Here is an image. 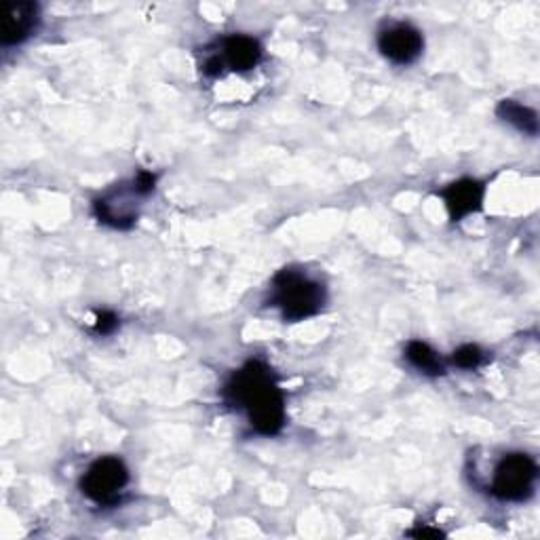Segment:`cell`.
I'll return each instance as SVG.
<instances>
[{
  "instance_id": "3",
  "label": "cell",
  "mask_w": 540,
  "mask_h": 540,
  "mask_svg": "<svg viewBox=\"0 0 540 540\" xmlns=\"http://www.w3.org/2000/svg\"><path fill=\"white\" fill-rule=\"evenodd\" d=\"M129 484V471L117 456H104L93 462L81 479L83 494L95 505H114Z\"/></svg>"
},
{
  "instance_id": "4",
  "label": "cell",
  "mask_w": 540,
  "mask_h": 540,
  "mask_svg": "<svg viewBox=\"0 0 540 540\" xmlns=\"http://www.w3.org/2000/svg\"><path fill=\"white\" fill-rule=\"evenodd\" d=\"M538 467L532 456L528 454H509L498 462L492 479V492L500 500H509V503H519L526 500L536 484Z\"/></svg>"
},
{
  "instance_id": "13",
  "label": "cell",
  "mask_w": 540,
  "mask_h": 540,
  "mask_svg": "<svg viewBox=\"0 0 540 540\" xmlns=\"http://www.w3.org/2000/svg\"><path fill=\"white\" fill-rule=\"evenodd\" d=\"M117 327H119V317L110 311H102V313H98V317H95L93 330L102 336H108L117 330Z\"/></svg>"
},
{
  "instance_id": "8",
  "label": "cell",
  "mask_w": 540,
  "mask_h": 540,
  "mask_svg": "<svg viewBox=\"0 0 540 540\" xmlns=\"http://www.w3.org/2000/svg\"><path fill=\"white\" fill-rule=\"evenodd\" d=\"M220 60L224 66L235 72H247L260 64L262 60V45L252 36L233 34L224 38Z\"/></svg>"
},
{
  "instance_id": "1",
  "label": "cell",
  "mask_w": 540,
  "mask_h": 540,
  "mask_svg": "<svg viewBox=\"0 0 540 540\" xmlns=\"http://www.w3.org/2000/svg\"><path fill=\"white\" fill-rule=\"evenodd\" d=\"M228 405L243 410L260 435H277L285 427V397L279 384L262 361H247L224 387Z\"/></svg>"
},
{
  "instance_id": "11",
  "label": "cell",
  "mask_w": 540,
  "mask_h": 540,
  "mask_svg": "<svg viewBox=\"0 0 540 540\" xmlns=\"http://www.w3.org/2000/svg\"><path fill=\"white\" fill-rule=\"evenodd\" d=\"M498 117L517 127L519 131H524L528 135L538 133V117L536 112L528 106L517 104L515 100H503L498 104Z\"/></svg>"
},
{
  "instance_id": "7",
  "label": "cell",
  "mask_w": 540,
  "mask_h": 540,
  "mask_svg": "<svg viewBox=\"0 0 540 540\" xmlns=\"http://www.w3.org/2000/svg\"><path fill=\"white\" fill-rule=\"evenodd\" d=\"M38 7L34 3H7L3 24H0V43L5 47L22 45L26 38L36 30Z\"/></svg>"
},
{
  "instance_id": "10",
  "label": "cell",
  "mask_w": 540,
  "mask_h": 540,
  "mask_svg": "<svg viewBox=\"0 0 540 540\" xmlns=\"http://www.w3.org/2000/svg\"><path fill=\"white\" fill-rule=\"evenodd\" d=\"M405 359H408L418 372L427 376L446 374V363H443L439 353L433 351L431 346L422 340H412L405 346Z\"/></svg>"
},
{
  "instance_id": "15",
  "label": "cell",
  "mask_w": 540,
  "mask_h": 540,
  "mask_svg": "<svg viewBox=\"0 0 540 540\" xmlns=\"http://www.w3.org/2000/svg\"><path fill=\"white\" fill-rule=\"evenodd\" d=\"M408 536H414V538H439V536H446L441 530H431V528H418V530H412L408 532Z\"/></svg>"
},
{
  "instance_id": "5",
  "label": "cell",
  "mask_w": 540,
  "mask_h": 540,
  "mask_svg": "<svg viewBox=\"0 0 540 540\" xmlns=\"http://www.w3.org/2000/svg\"><path fill=\"white\" fill-rule=\"evenodd\" d=\"M422 47L424 41L420 30L410 24H393L384 28L378 36V49L382 51V55L399 66L418 60Z\"/></svg>"
},
{
  "instance_id": "14",
  "label": "cell",
  "mask_w": 540,
  "mask_h": 540,
  "mask_svg": "<svg viewBox=\"0 0 540 540\" xmlns=\"http://www.w3.org/2000/svg\"><path fill=\"white\" fill-rule=\"evenodd\" d=\"M131 184H133V188H135V190L140 192L142 197H148L150 192L154 190V184H157V176H154L152 171L142 169V171L135 173V178H133V182H131Z\"/></svg>"
},
{
  "instance_id": "12",
  "label": "cell",
  "mask_w": 540,
  "mask_h": 540,
  "mask_svg": "<svg viewBox=\"0 0 540 540\" xmlns=\"http://www.w3.org/2000/svg\"><path fill=\"white\" fill-rule=\"evenodd\" d=\"M452 361L462 370H475L477 365L484 361V351H481L477 344H462L460 349H456Z\"/></svg>"
},
{
  "instance_id": "2",
  "label": "cell",
  "mask_w": 540,
  "mask_h": 540,
  "mask_svg": "<svg viewBox=\"0 0 540 540\" xmlns=\"http://www.w3.org/2000/svg\"><path fill=\"white\" fill-rule=\"evenodd\" d=\"M270 304L277 306L287 321H302L317 315L325 304V289L298 268H283L273 279Z\"/></svg>"
},
{
  "instance_id": "9",
  "label": "cell",
  "mask_w": 540,
  "mask_h": 540,
  "mask_svg": "<svg viewBox=\"0 0 540 540\" xmlns=\"http://www.w3.org/2000/svg\"><path fill=\"white\" fill-rule=\"evenodd\" d=\"M95 216L114 228H129L135 218H138L135 207L129 203V197H125L123 192H110L108 197L95 201Z\"/></svg>"
},
{
  "instance_id": "6",
  "label": "cell",
  "mask_w": 540,
  "mask_h": 540,
  "mask_svg": "<svg viewBox=\"0 0 540 540\" xmlns=\"http://www.w3.org/2000/svg\"><path fill=\"white\" fill-rule=\"evenodd\" d=\"M439 195L443 201H446L452 222H460L462 218L475 214V211H479L481 205H484L486 186L479 180L462 178L443 188Z\"/></svg>"
}]
</instances>
